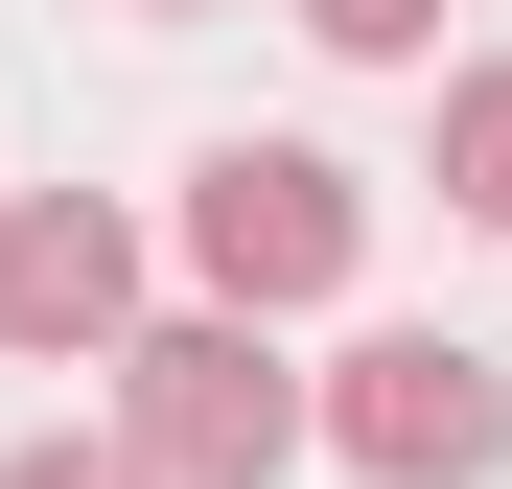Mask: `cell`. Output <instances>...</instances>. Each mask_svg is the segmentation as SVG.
<instances>
[{
    "instance_id": "cell-8",
    "label": "cell",
    "mask_w": 512,
    "mask_h": 489,
    "mask_svg": "<svg viewBox=\"0 0 512 489\" xmlns=\"http://www.w3.org/2000/svg\"><path fill=\"white\" fill-rule=\"evenodd\" d=\"M140 24H210V0H140Z\"/></svg>"
},
{
    "instance_id": "cell-5",
    "label": "cell",
    "mask_w": 512,
    "mask_h": 489,
    "mask_svg": "<svg viewBox=\"0 0 512 489\" xmlns=\"http://www.w3.org/2000/svg\"><path fill=\"white\" fill-rule=\"evenodd\" d=\"M443 210L512 233V70H443Z\"/></svg>"
},
{
    "instance_id": "cell-6",
    "label": "cell",
    "mask_w": 512,
    "mask_h": 489,
    "mask_svg": "<svg viewBox=\"0 0 512 489\" xmlns=\"http://www.w3.org/2000/svg\"><path fill=\"white\" fill-rule=\"evenodd\" d=\"M303 47H350V70H419V47H443V0H303Z\"/></svg>"
},
{
    "instance_id": "cell-4",
    "label": "cell",
    "mask_w": 512,
    "mask_h": 489,
    "mask_svg": "<svg viewBox=\"0 0 512 489\" xmlns=\"http://www.w3.org/2000/svg\"><path fill=\"white\" fill-rule=\"evenodd\" d=\"M0 350L117 373V350H140V210H94V187H0Z\"/></svg>"
},
{
    "instance_id": "cell-3",
    "label": "cell",
    "mask_w": 512,
    "mask_h": 489,
    "mask_svg": "<svg viewBox=\"0 0 512 489\" xmlns=\"http://www.w3.org/2000/svg\"><path fill=\"white\" fill-rule=\"evenodd\" d=\"M326 466L350 489H489L512 466V373L466 326H373V350H326Z\"/></svg>"
},
{
    "instance_id": "cell-2",
    "label": "cell",
    "mask_w": 512,
    "mask_h": 489,
    "mask_svg": "<svg viewBox=\"0 0 512 489\" xmlns=\"http://www.w3.org/2000/svg\"><path fill=\"white\" fill-rule=\"evenodd\" d=\"M350 257H373V187H350L326 140H210V163H187V280H210L233 326L350 303Z\"/></svg>"
},
{
    "instance_id": "cell-7",
    "label": "cell",
    "mask_w": 512,
    "mask_h": 489,
    "mask_svg": "<svg viewBox=\"0 0 512 489\" xmlns=\"http://www.w3.org/2000/svg\"><path fill=\"white\" fill-rule=\"evenodd\" d=\"M0 489H140V443H0Z\"/></svg>"
},
{
    "instance_id": "cell-1",
    "label": "cell",
    "mask_w": 512,
    "mask_h": 489,
    "mask_svg": "<svg viewBox=\"0 0 512 489\" xmlns=\"http://www.w3.org/2000/svg\"><path fill=\"white\" fill-rule=\"evenodd\" d=\"M117 443H140V489H280V466L326 443V373L280 350V326L187 303V326L117 350Z\"/></svg>"
}]
</instances>
